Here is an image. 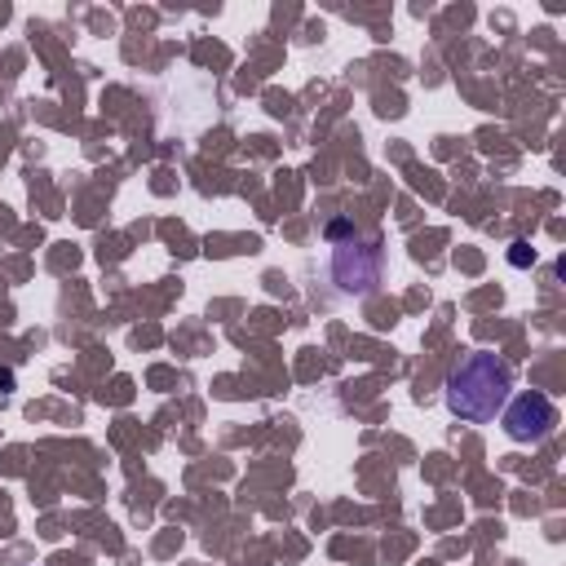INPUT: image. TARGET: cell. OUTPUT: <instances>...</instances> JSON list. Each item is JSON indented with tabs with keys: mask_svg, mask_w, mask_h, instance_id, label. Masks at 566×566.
I'll use <instances>...</instances> for the list:
<instances>
[{
	"mask_svg": "<svg viewBox=\"0 0 566 566\" xmlns=\"http://www.w3.org/2000/svg\"><path fill=\"white\" fill-rule=\"evenodd\" d=\"M504 433L513 442H544L557 424V407L544 398V394H522L513 402H504Z\"/></svg>",
	"mask_w": 566,
	"mask_h": 566,
	"instance_id": "3957f363",
	"label": "cell"
},
{
	"mask_svg": "<svg viewBox=\"0 0 566 566\" xmlns=\"http://www.w3.org/2000/svg\"><path fill=\"white\" fill-rule=\"evenodd\" d=\"M345 234H354V226L345 221V217H336V221H327V239L336 243V239H345Z\"/></svg>",
	"mask_w": 566,
	"mask_h": 566,
	"instance_id": "5b68a950",
	"label": "cell"
},
{
	"mask_svg": "<svg viewBox=\"0 0 566 566\" xmlns=\"http://www.w3.org/2000/svg\"><path fill=\"white\" fill-rule=\"evenodd\" d=\"M509 389H513L509 363L500 354H491V349H473V354H464L451 367L442 398H447V411L451 416H460L469 424H491L504 411Z\"/></svg>",
	"mask_w": 566,
	"mask_h": 566,
	"instance_id": "6da1fadb",
	"label": "cell"
},
{
	"mask_svg": "<svg viewBox=\"0 0 566 566\" xmlns=\"http://www.w3.org/2000/svg\"><path fill=\"white\" fill-rule=\"evenodd\" d=\"M509 261H513V265H535V248H531V243H513V248H509Z\"/></svg>",
	"mask_w": 566,
	"mask_h": 566,
	"instance_id": "277c9868",
	"label": "cell"
},
{
	"mask_svg": "<svg viewBox=\"0 0 566 566\" xmlns=\"http://www.w3.org/2000/svg\"><path fill=\"white\" fill-rule=\"evenodd\" d=\"M327 274H332L340 296H367L380 283V243L376 239H358V234L336 239Z\"/></svg>",
	"mask_w": 566,
	"mask_h": 566,
	"instance_id": "7a4b0ae2",
	"label": "cell"
}]
</instances>
